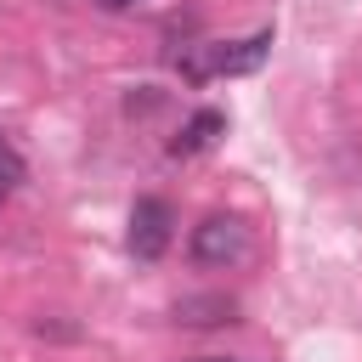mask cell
<instances>
[{
  "label": "cell",
  "instance_id": "obj_1",
  "mask_svg": "<svg viewBox=\"0 0 362 362\" xmlns=\"http://www.w3.org/2000/svg\"><path fill=\"white\" fill-rule=\"evenodd\" d=\"M266 51H272V34H249V40H232V45H198L187 62H181V74L187 79H226V74H255L260 62H266Z\"/></svg>",
  "mask_w": 362,
  "mask_h": 362
},
{
  "label": "cell",
  "instance_id": "obj_2",
  "mask_svg": "<svg viewBox=\"0 0 362 362\" xmlns=\"http://www.w3.org/2000/svg\"><path fill=\"white\" fill-rule=\"evenodd\" d=\"M249 255V226L238 215H204L192 226V260L198 266H238Z\"/></svg>",
  "mask_w": 362,
  "mask_h": 362
},
{
  "label": "cell",
  "instance_id": "obj_3",
  "mask_svg": "<svg viewBox=\"0 0 362 362\" xmlns=\"http://www.w3.org/2000/svg\"><path fill=\"white\" fill-rule=\"evenodd\" d=\"M175 238V209L164 198H136L130 209V255L136 260H158Z\"/></svg>",
  "mask_w": 362,
  "mask_h": 362
},
{
  "label": "cell",
  "instance_id": "obj_4",
  "mask_svg": "<svg viewBox=\"0 0 362 362\" xmlns=\"http://www.w3.org/2000/svg\"><path fill=\"white\" fill-rule=\"evenodd\" d=\"M221 130H226V113H215V107H198V113L181 124V136L170 141V153H175V158H192V153H204V147H209Z\"/></svg>",
  "mask_w": 362,
  "mask_h": 362
},
{
  "label": "cell",
  "instance_id": "obj_5",
  "mask_svg": "<svg viewBox=\"0 0 362 362\" xmlns=\"http://www.w3.org/2000/svg\"><path fill=\"white\" fill-rule=\"evenodd\" d=\"M232 311H238V305H232L226 294H209V300H181V305H175V317H181V322H192V328L232 322Z\"/></svg>",
  "mask_w": 362,
  "mask_h": 362
},
{
  "label": "cell",
  "instance_id": "obj_6",
  "mask_svg": "<svg viewBox=\"0 0 362 362\" xmlns=\"http://www.w3.org/2000/svg\"><path fill=\"white\" fill-rule=\"evenodd\" d=\"M0 181H23V153L0 136Z\"/></svg>",
  "mask_w": 362,
  "mask_h": 362
},
{
  "label": "cell",
  "instance_id": "obj_7",
  "mask_svg": "<svg viewBox=\"0 0 362 362\" xmlns=\"http://www.w3.org/2000/svg\"><path fill=\"white\" fill-rule=\"evenodd\" d=\"M102 6H107V11H124V6H136V0H102Z\"/></svg>",
  "mask_w": 362,
  "mask_h": 362
},
{
  "label": "cell",
  "instance_id": "obj_8",
  "mask_svg": "<svg viewBox=\"0 0 362 362\" xmlns=\"http://www.w3.org/2000/svg\"><path fill=\"white\" fill-rule=\"evenodd\" d=\"M6 192H11V181H0V204H6Z\"/></svg>",
  "mask_w": 362,
  "mask_h": 362
},
{
  "label": "cell",
  "instance_id": "obj_9",
  "mask_svg": "<svg viewBox=\"0 0 362 362\" xmlns=\"http://www.w3.org/2000/svg\"><path fill=\"white\" fill-rule=\"evenodd\" d=\"M204 362H226V356H204Z\"/></svg>",
  "mask_w": 362,
  "mask_h": 362
}]
</instances>
